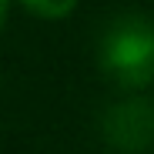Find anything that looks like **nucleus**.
<instances>
[{"label": "nucleus", "instance_id": "nucleus-1", "mask_svg": "<svg viewBox=\"0 0 154 154\" xmlns=\"http://www.w3.org/2000/svg\"><path fill=\"white\" fill-rule=\"evenodd\" d=\"M97 60L104 77L117 87H147L154 81V23L137 14L117 17L100 37Z\"/></svg>", "mask_w": 154, "mask_h": 154}, {"label": "nucleus", "instance_id": "nucleus-2", "mask_svg": "<svg viewBox=\"0 0 154 154\" xmlns=\"http://www.w3.org/2000/svg\"><path fill=\"white\" fill-rule=\"evenodd\" d=\"M100 134L117 154H144L154 147V107L141 97L117 100L104 111Z\"/></svg>", "mask_w": 154, "mask_h": 154}, {"label": "nucleus", "instance_id": "nucleus-3", "mask_svg": "<svg viewBox=\"0 0 154 154\" xmlns=\"http://www.w3.org/2000/svg\"><path fill=\"white\" fill-rule=\"evenodd\" d=\"M20 4L40 20H64V17L74 14L77 0H20Z\"/></svg>", "mask_w": 154, "mask_h": 154}, {"label": "nucleus", "instance_id": "nucleus-4", "mask_svg": "<svg viewBox=\"0 0 154 154\" xmlns=\"http://www.w3.org/2000/svg\"><path fill=\"white\" fill-rule=\"evenodd\" d=\"M7 7H10V0H0V27H4V20H7Z\"/></svg>", "mask_w": 154, "mask_h": 154}]
</instances>
